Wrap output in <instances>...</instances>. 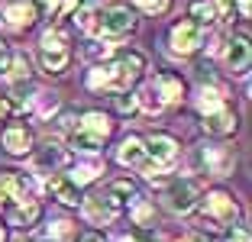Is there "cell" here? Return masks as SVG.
I'll return each mask as SVG.
<instances>
[{
    "mask_svg": "<svg viewBox=\"0 0 252 242\" xmlns=\"http://www.w3.org/2000/svg\"><path fill=\"white\" fill-rule=\"evenodd\" d=\"M78 242H104V236H100V233H84Z\"/></svg>",
    "mask_w": 252,
    "mask_h": 242,
    "instance_id": "obj_37",
    "label": "cell"
},
{
    "mask_svg": "<svg viewBox=\"0 0 252 242\" xmlns=\"http://www.w3.org/2000/svg\"><path fill=\"white\" fill-rule=\"evenodd\" d=\"M3 149H7L10 155H26L32 149V129L23 123H13L3 129Z\"/></svg>",
    "mask_w": 252,
    "mask_h": 242,
    "instance_id": "obj_16",
    "label": "cell"
},
{
    "mask_svg": "<svg viewBox=\"0 0 252 242\" xmlns=\"http://www.w3.org/2000/svg\"><path fill=\"white\" fill-rule=\"evenodd\" d=\"M188 242H217V239H207L204 233H191V236H188Z\"/></svg>",
    "mask_w": 252,
    "mask_h": 242,
    "instance_id": "obj_38",
    "label": "cell"
},
{
    "mask_svg": "<svg viewBox=\"0 0 252 242\" xmlns=\"http://www.w3.org/2000/svg\"><path fill=\"white\" fill-rule=\"evenodd\" d=\"M220 107H226V100H223V94L217 88H200L197 91V110L200 113H214Z\"/></svg>",
    "mask_w": 252,
    "mask_h": 242,
    "instance_id": "obj_26",
    "label": "cell"
},
{
    "mask_svg": "<svg viewBox=\"0 0 252 242\" xmlns=\"http://www.w3.org/2000/svg\"><path fill=\"white\" fill-rule=\"evenodd\" d=\"M71 123H74V113L65 110V113L59 117V123H55V126H59V132H71Z\"/></svg>",
    "mask_w": 252,
    "mask_h": 242,
    "instance_id": "obj_34",
    "label": "cell"
},
{
    "mask_svg": "<svg viewBox=\"0 0 252 242\" xmlns=\"http://www.w3.org/2000/svg\"><path fill=\"white\" fill-rule=\"evenodd\" d=\"M30 165H32L36 175H55L59 168H65V165H68V152L62 146H52V142H49V146H42V149L32 152Z\"/></svg>",
    "mask_w": 252,
    "mask_h": 242,
    "instance_id": "obj_13",
    "label": "cell"
},
{
    "mask_svg": "<svg viewBox=\"0 0 252 242\" xmlns=\"http://www.w3.org/2000/svg\"><path fill=\"white\" fill-rule=\"evenodd\" d=\"M146 71V55L142 52H126L117 61L94 65L88 71V88L91 91H129L139 74Z\"/></svg>",
    "mask_w": 252,
    "mask_h": 242,
    "instance_id": "obj_1",
    "label": "cell"
},
{
    "mask_svg": "<svg viewBox=\"0 0 252 242\" xmlns=\"http://www.w3.org/2000/svg\"><path fill=\"white\" fill-rule=\"evenodd\" d=\"M117 158L123 161V165H129V168L142 171V175H146L149 181H156V178L162 175V168H158L156 161L149 158V152H146V142H142L139 136H126V139L120 142V149H117Z\"/></svg>",
    "mask_w": 252,
    "mask_h": 242,
    "instance_id": "obj_6",
    "label": "cell"
},
{
    "mask_svg": "<svg viewBox=\"0 0 252 242\" xmlns=\"http://www.w3.org/2000/svg\"><path fill=\"white\" fill-rule=\"evenodd\" d=\"M0 242H7V229L3 226H0Z\"/></svg>",
    "mask_w": 252,
    "mask_h": 242,
    "instance_id": "obj_42",
    "label": "cell"
},
{
    "mask_svg": "<svg viewBox=\"0 0 252 242\" xmlns=\"http://www.w3.org/2000/svg\"><path fill=\"white\" fill-rule=\"evenodd\" d=\"M139 7L142 10H146V13H165V10H168L171 7V0H139Z\"/></svg>",
    "mask_w": 252,
    "mask_h": 242,
    "instance_id": "obj_30",
    "label": "cell"
},
{
    "mask_svg": "<svg viewBox=\"0 0 252 242\" xmlns=\"http://www.w3.org/2000/svg\"><path fill=\"white\" fill-rule=\"evenodd\" d=\"M200 197V187L191 181V178H171L162 187V204L168 207L171 213H191L194 204Z\"/></svg>",
    "mask_w": 252,
    "mask_h": 242,
    "instance_id": "obj_5",
    "label": "cell"
},
{
    "mask_svg": "<svg viewBox=\"0 0 252 242\" xmlns=\"http://www.w3.org/2000/svg\"><path fill=\"white\" fill-rule=\"evenodd\" d=\"M146 142V152H149V158L156 161L158 168H171L175 161H178V142L171 139V136H165V132H156V136H149V139H142Z\"/></svg>",
    "mask_w": 252,
    "mask_h": 242,
    "instance_id": "obj_11",
    "label": "cell"
},
{
    "mask_svg": "<svg viewBox=\"0 0 252 242\" xmlns=\"http://www.w3.org/2000/svg\"><path fill=\"white\" fill-rule=\"evenodd\" d=\"M156 88H158V94H162L165 107H168V103H178L181 97H185V84H181V78H175V74H158Z\"/></svg>",
    "mask_w": 252,
    "mask_h": 242,
    "instance_id": "obj_22",
    "label": "cell"
},
{
    "mask_svg": "<svg viewBox=\"0 0 252 242\" xmlns=\"http://www.w3.org/2000/svg\"><path fill=\"white\" fill-rule=\"evenodd\" d=\"M223 242H249V236H246V229L233 226L230 233H226V239H223Z\"/></svg>",
    "mask_w": 252,
    "mask_h": 242,
    "instance_id": "obj_35",
    "label": "cell"
},
{
    "mask_svg": "<svg viewBox=\"0 0 252 242\" xmlns=\"http://www.w3.org/2000/svg\"><path fill=\"white\" fill-rule=\"evenodd\" d=\"M97 175H104V161L97 158V155H91V158H78V161H74V168L68 171V178H71L78 187L88 184V181H94Z\"/></svg>",
    "mask_w": 252,
    "mask_h": 242,
    "instance_id": "obj_20",
    "label": "cell"
},
{
    "mask_svg": "<svg viewBox=\"0 0 252 242\" xmlns=\"http://www.w3.org/2000/svg\"><path fill=\"white\" fill-rule=\"evenodd\" d=\"M36 242H52V239H36Z\"/></svg>",
    "mask_w": 252,
    "mask_h": 242,
    "instance_id": "obj_43",
    "label": "cell"
},
{
    "mask_svg": "<svg viewBox=\"0 0 252 242\" xmlns=\"http://www.w3.org/2000/svg\"><path fill=\"white\" fill-rule=\"evenodd\" d=\"M81 207H84V216H88L94 226H107V223L117 220V216H113V213L107 210L104 204H100V197H88V200H81Z\"/></svg>",
    "mask_w": 252,
    "mask_h": 242,
    "instance_id": "obj_23",
    "label": "cell"
},
{
    "mask_svg": "<svg viewBox=\"0 0 252 242\" xmlns=\"http://www.w3.org/2000/svg\"><path fill=\"white\" fill-rule=\"evenodd\" d=\"M39 197V181L23 171H0V204H26Z\"/></svg>",
    "mask_w": 252,
    "mask_h": 242,
    "instance_id": "obj_4",
    "label": "cell"
},
{
    "mask_svg": "<svg viewBox=\"0 0 252 242\" xmlns=\"http://www.w3.org/2000/svg\"><path fill=\"white\" fill-rule=\"evenodd\" d=\"M133 216L139 226H149V220H152V207L146 204V200H133Z\"/></svg>",
    "mask_w": 252,
    "mask_h": 242,
    "instance_id": "obj_28",
    "label": "cell"
},
{
    "mask_svg": "<svg viewBox=\"0 0 252 242\" xmlns=\"http://www.w3.org/2000/svg\"><path fill=\"white\" fill-rule=\"evenodd\" d=\"M78 26H81L88 36H94V7H84L81 13H78Z\"/></svg>",
    "mask_w": 252,
    "mask_h": 242,
    "instance_id": "obj_29",
    "label": "cell"
},
{
    "mask_svg": "<svg viewBox=\"0 0 252 242\" xmlns=\"http://www.w3.org/2000/svg\"><path fill=\"white\" fill-rule=\"evenodd\" d=\"M239 216V204L233 194L226 191H210L207 197H204V220L214 223V226H230V223H236Z\"/></svg>",
    "mask_w": 252,
    "mask_h": 242,
    "instance_id": "obj_8",
    "label": "cell"
},
{
    "mask_svg": "<svg viewBox=\"0 0 252 242\" xmlns=\"http://www.w3.org/2000/svg\"><path fill=\"white\" fill-rule=\"evenodd\" d=\"M191 20L197 23V26H210V23H217V3L214 0H191Z\"/></svg>",
    "mask_w": 252,
    "mask_h": 242,
    "instance_id": "obj_25",
    "label": "cell"
},
{
    "mask_svg": "<svg viewBox=\"0 0 252 242\" xmlns=\"http://www.w3.org/2000/svg\"><path fill=\"white\" fill-rule=\"evenodd\" d=\"M217 3V23L233 20V0H214Z\"/></svg>",
    "mask_w": 252,
    "mask_h": 242,
    "instance_id": "obj_33",
    "label": "cell"
},
{
    "mask_svg": "<svg viewBox=\"0 0 252 242\" xmlns=\"http://www.w3.org/2000/svg\"><path fill=\"white\" fill-rule=\"evenodd\" d=\"M194 165H197L204 175L226 178L233 171V165H236V155L226 146H200L197 152H194Z\"/></svg>",
    "mask_w": 252,
    "mask_h": 242,
    "instance_id": "obj_7",
    "label": "cell"
},
{
    "mask_svg": "<svg viewBox=\"0 0 252 242\" xmlns=\"http://www.w3.org/2000/svg\"><path fill=\"white\" fill-rule=\"evenodd\" d=\"M36 20H39V13H36L32 0H16V3H10L3 10V23H7L10 30H30Z\"/></svg>",
    "mask_w": 252,
    "mask_h": 242,
    "instance_id": "obj_14",
    "label": "cell"
},
{
    "mask_svg": "<svg viewBox=\"0 0 252 242\" xmlns=\"http://www.w3.org/2000/svg\"><path fill=\"white\" fill-rule=\"evenodd\" d=\"M32 110H36V117H39V120L52 117V113L59 110V97L49 94V91H39V94L32 97Z\"/></svg>",
    "mask_w": 252,
    "mask_h": 242,
    "instance_id": "obj_27",
    "label": "cell"
},
{
    "mask_svg": "<svg viewBox=\"0 0 252 242\" xmlns=\"http://www.w3.org/2000/svg\"><path fill=\"white\" fill-rule=\"evenodd\" d=\"M7 113H10V100H7V97H0V117H7Z\"/></svg>",
    "mask_w": 252,
    "mask_h": 242,
    "instance_id": "obj_39",
    "label": "cell"
},
{
    "mask_svg": "<svg viewBox=\"0 0 252 242\" xmlns=\"http://www.w3.org/2000/svg\"><path fill=\"white\" fill-rule=\"evenodd\" d=\"M45 191L52 194L59 204H65V207H78L84 200L81 187H78L68 175H59V171H55V175H45Z\"/></svg>",
    "mask_w": 252,
    "mask_h": 242,
    "instance_id": "obj_12",
    "label": "cell"
},
{
    "mask_svg": "<svg viewBox=\"0 0 252 242\" xmlns=\"http://www.w3.org/2000/svg\"><path fill=\"white\" fill-rule=\"evenodd\" d=\"M249 36L246 32H239V36L230 39V49H226V65H230L233 74H246V68H249Z\"/></svg>",
    "mask_w": 252,
    "mask_h": 242,
    "instance_id": "obj_15",
    "label": "cell"
},
{
    "mask_svg": "<svg viewBox=\"0 0 252 242\" xmlns=\"http://www.w3.org/2000/svg\"><path fill=\"white\" fill-rule=\"evenodd\" d=\"M7 65H10V52H7V45L0 42V71H7Z\"/></svg>",
    "mask_w": 252,
    "mask_h": 242,
    "instance_id": "obj_36",
    "label": "cell"
},
{
    "mask_svg": "<svg viewBox=\"0 0 252 242\" xmlns=\"http://www.w3.org/2000/svg\"><path fill=\"white\" fill-rule=\"evenodd\" d=\"M117 110H120V113H133V110H136L133 94H126V91H117Z\"/></svg>",
    "mask_w": 252,
    "mask_h": 242,
    "instance_id": "obj_32",
    "label": "cell"
},
{
    "mask_svg": "<svg viewBox=\"0 0 252 242\" xmlns=\"http://www.w3.org/2000/svg\"><path fill=\"white\" fill-rule=\"evenodd\" d=\"M136 30V13L126 3H107V7H94V36L104 39H120L126 32Z\"/></svg>",
    "mask_w": 252,
    "mask_h": 242,
    "instance_id": "obj_2",
    "label": "cell"
},
{
    "mask_svg": "<svg viewBox=\"0 0 252 242\" xmlns=\"http://www.w3.org/2000/svg\"><path fill=\"white\" fill-rule=\"evenodd\" d=\"M239 3V10H243V13H249V0H236Z\"/></svg>",
    "mask_w": 252,
    "mask_h": 242,
    "instance_id": "obj_41",
    "label": "cell"
},
{
    "mask_svg": "<svg viewBox=\"0 0 252 242\" xmlns=\"http://www.w3.org/2000/svg\"><path fill=\"white\" fill-rule=\"evenodd\" d=\"M204 129H207L210 136H230V132H236V113H233L230 107L204 113Z\"/></svg>",
    "mask_w": 252,
    "mask_h": 242,
    "instance_id": "obj_18",
    "label": "cell"
},
{
    "mask_svg": "<svg viewBox=\"0 0 252 242\" xmlns=\"http://www.w3.org/2000/svg\"><path fill=\"white\" fill-rule=\"evenodd\" d=\"M97 197H100V204H104L113 216H120L126 207H133V200H136V184L129 181V178H120V181H110V184H107Z\"/></svg>",
    "mask_w": 252,
    "mask_h": 242,
    "instance_id": "obj_9",
    "label": "cell"
},
{
    "mask_svg": "<svg viewBox=\"0 0 252 242\" xmlns=\"http://www.w3.org/2000/svg\"><path fill=\"white\" fill-rule=\"evenodd\" d=\"M7 220L13 223V226H20V229H32V226H36V220H39V204H36V200H26V204H10Z\"/></svg>",
    "mask_w": 252,
    "mask_h": 242,
    "instance_id": "obj_19",
    "label": "cell"
},
{
    "mask_svg": "<svg viewBox=\"0 0 252 242\" xmlns=\"http://www.w3.org/2000/svg\"><path fill=\"white\" fill-rule=\"evenodd\" d=\"M110 120L104 117V113H97V110H91V113H84L81 117V123H78V132H84L88 139H94L97 146H104V139L110 136Z\"/></svg>",
    "mask_w": 252,
    "mask_h": 242,
    "instance_id": "obj_17",
    "label": "cell"
},
{
    "mask_svg": "<svg viewBox=\"0 0 252 242\" xmlns=\"http://www.w3.org/2000/svg\"><path fill=\"white\" fill-rule=\"evenodd\" d=\"M117 242H142V239H139V236H120Z\"/></svg>",
    "mask_w": 252,
    "mask_h": 242,
    "instance_id": "obj_40",
    "label": "cell"
},
{
    "mask_svg": "<svg viewBox=\"0 0 252 242\" xmlns=\"http://www.w3.org/2000/svg\"><path fill=\"white\" fill-rule=\"evenodd\" d=\"M204 45V26H197L194 20H181L171 30V52L175 55H191Z\"/></svg>",
    "mask_w": 252,
    "mask_h": 242,
    "instance_id": "obj_10",
    "label": "cell"
},
{
    "mask_svg": "<svg viewBox=\"0 0 252 242\" xmlns=\"http://www.w3.org/2000/svg\"><path fill=\"white\" fill-rule=\"evenodd\" d=\"M68 61H71V49L62 30H49L39 39V65L45 74H65Z\"/></svg>",
    "mask_w": 252,
    "mask_h": 242,
    "instance_id": "obj_3",
    "label": "cell"
},
{
    "mask_svg": "<svg viewBox=\"0 0 252 242\" xmlns=\"http://www.w3.org/2000/svg\"><path fill=\"white\" fill-rule=\"evenodd\" d=\"M7 71H10V81H13V84H20V81H30V74H32L30 55H26V52H13V55H10Z\"/></svg>",
    "mask_w": 252,
    "mask_h": 242,
    "instance_id": "obj_24",
    "label": "cell"
},
{
    "mask_svg": "<svg viewBox=\"0 0 252 242\" xmlns=\"http://www.w3.org/2000/svg\"><path fill=\"white\" fill-rule=\"evenodd\" d=\"M133 100H136V110H146V113H162V110H165L162 94H158L156 81H149V84H142V88L133 94Z\"/></svg>",
    "mask_w": 252,
    "mask_h": 242,
    "instance_id": "obj_21",
    "label": "cell"
},
{
    "mask_svg": "<svg viewBox=\"0 0 252 242\" xmlns=\"http://www.w3.org/2000/svg\"><path fill=\"white\" fill-rule=\"evenodd\" d=\"M71 233V223L68 220H59V223H52V226H49V236H45V239H65V236Z\"/></svg>",
    "mask_w": 252,
    "mask_h": 242,
    "instance_id": "obj_31",
    "label": "cell"
}]
</instances>
